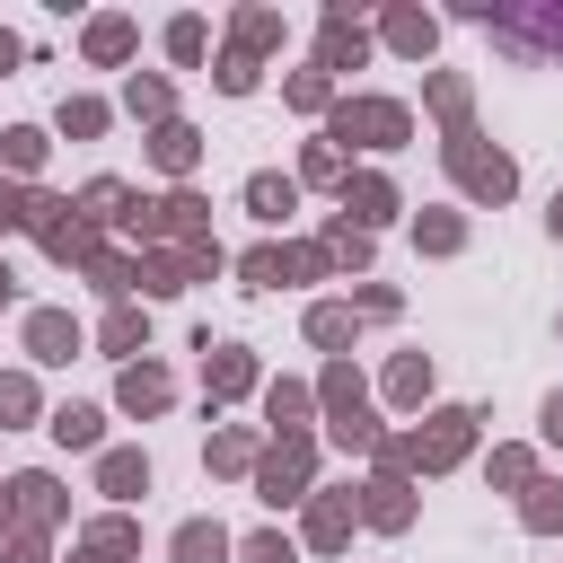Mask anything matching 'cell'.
<instances>
[{"mask_svg":"<svg viewBox=\"0 0 563 563\" xmlns=\"http://www.w3.org/2000/svg\"><path fill=\"white\" fill-rule=\"evenodd\" d=\"M308 334H317V343H352V308H317Z\"/></svg>","mask_w":563,"mask_h":563,"instance_id":"cell-30","label":"cell"},{"mask_svg":"<svg viewBox=\"0 0 563 563\" xmlns=\"http://www.w3.org/2000/svg\"><path fill=\"white\" fill-rule=\"evenodd\" d=\"M176 387H167V369H123V413H158Z\"/></svg>","mask_w":563,"mask_h":563,"instance_id":"cell-13","label":"cell"},{"mask_svg":"<svg viewBox=\"0 0 563 563\" xmlns=\"http://www.w3.org/2000/svg\"><path fill=\"white\" fill-rule=\"evenodd\" d=\"M246 202H255V220H282V211L299 202V185H290V176H255V185H246Z\"/></svg>","mask_w":563,"mask_h":563,"instance_id":"cell-18","label":"cell"},{"mask_svg":"<svg viewBox=\"0 0 563 563\" xmlns=\"http://www.w3.org/2000/svg\"><path fill=\"white\" fill-rule=\"evenodd\" d=\"M361 53H369V35H361V26H352V18L334 9V18H325V70H352Z\"/></svg>","mask_w":563,"mask_h":563,"instance_id":"cell-12","label":"cell"},{"mask_svg":"<svg viewBox=\"0 0 563 563\" xmlns=\"http://www.w3.org/2000/svg\"><path fill=\"white\" fill-rule=\"evenodd\" d=\"M413 132V114L396 106V97H343L334 106V141H369V150H396Z\"/></svg>","mask_w":563,"mask_h":563,"instance_id":"cell-1","label":"cell"},{"mask_svg":"<svg viewBox=\"0 0 563 563\" xmlns=\"http://www.w3.org/2000/svg\"><path fill=\"white\" fill-rule=\"evenodd\" d=\"M150 229H176V238H194V229H202V202H194V194H167Z\"/></svg>","mask_w":563,"mask_h":563,"instance_id":"cell-22","label":"cell"},{"mask_svg":"<svg viewBox=\"0 0 563 563\" xmlns=\"http://www.w3.org/2000/svg\"><path fill=\"white\" fill-rule=\"evenodd\" d=\"M255 484H264V501L282 510V501H299L308 493V440H282L264 466H255Z\"/></svg>","mask_w":563,"mask_h":563,"instance_id":"cell-5","label":"cell"},{"mask_svg":"<svg viewBox=\"0 0 563 563\" xmlns=\"http://www.w3.org/2000/svg\"><path fill=\"white\" fill-rule=\"evenodd\" d=\"M9 62H18V35H9V26H0V70H9Z\"/></svg>","mask_w":563,"mask_h":563,"instance_id":"cell-42","label":"cell"},{"mask_svg":"<svg viewBox=\"0 0 563 563\" xmlns=\"http://www.w3.org/2000/svg\"><path fill=\"white\" fill-rule=\"evenodd\" d=\"M88 545H97V554H132V528H123V519H97Z\"/></svg>","mask_w":563,"mask_h":563,"instance_id":"cell-36","label":"cell"},{"mask_svg":"<svg viewBox=\"0 0 563 563\" xmlns=\"http://www.w3.org/2000/svg\"><path fill=\"white\" fill-rule=\"evenodd\" d=\"M449 167H457V185H466V194H484V202H501V194L519 185V176H510V158H501V150H484L475 132H457V141H449Z\"/></svg>","mask_w":563,"mask_h":563,"instance_id":"cell-2","label":"cell"},{"mask_svg":"<svg viewBox=\"0 0 563 563\" xmlns=\"http://www.w3.org/2000/svg\"><path fill=\"white\" fill-rule=\"evenodd\" d=\"M545 440L563 449V396H545Z\"/></svg>","mask_w":563,"mask_h":563,"instance_id":"cell-41","label":"cell"},{"mask_svg":"<svg viewBox=\"0 0 563 563\" xmlns=\"http://www.w3.org/2000/svg\"><path fill=\"white\" fill-rule=\"evenodd\" d=\"M0 299H9V273H0Z\"/></svg>","mask_w":563,"mask_h":563,"instance_id":"cell-44","label":"cell"},{"mask_svg":"<svg viewBox=\"0 0 563 563\" xmlns=\"http://www.w3.org/2000/svg\"><path fill=\"white\" fill-rule=\"evenodd\" d=\"M132 114H158L167 123V79H132Z\"/></svg>","mask_w":563,"mask_h":563,"instance_id":"cell-33","label":"cell"},{"mask_svg":"<svg viewBox=\"0 0 563 563\" xmlns=\"http://www.w3.org/2000/svg\"><path fill=\"white\" fill-rule=\"evenodd\" d=\"M308 176H317V185H325V176H343V150H334V141H317V150H308Z\"/></svg>","mask_w":563,"mask_h":563,"instance_id":"cell-39","label":"cell"},{"mask_svg":"<svg viewBox=\"0 0 563 563\" xmlns=\"http://www.w3.org/2000/svg\"><path fill=\"white\" fill-rule=\"evenodd\" d=\"M132 53V18H97L88 26V62H123Z\"/></svg>","mask_w":563,"mask_h":563,"instance_id":"cell-16","label":"cell"},{"mask_svg":"<svg viewBox=\"0 0 563 563\" xmlns=\"http://www.w3.org/2000/svg\"><path fill=\"white\" fill-rule=\"evenodd\" d=\"M431 35H440V26H431V18H413V9H396V18H387V44H396V53H431Z\"/></svg>","mask_w":563,"mask_h":563,"instance_id":"cell-20","label":"cell"},{"mask_svg":"<svg viewBox=\"0 0 563 563\" xmlns=\"http://www.w3.org/2000/svg\"><path fill=\"white\" fill-rule=\"evenodd\" d=\"M176 563H229V537H220L211 519H185V528H176Z\"/></svg>","mask_w":563,"mask_h":563,"instance_id":"cell-11","label":"cell"},{"mask_svg":"<svg viewBox=\"0 0 563 563\" xmlns=\"http://www.w3.org/2000/svg\"><path fill=\"white\" fill-rule=\"evenodd\" d=\"M220 88H229V97H246V88H255V62H246V53H229V62H220Z\"/></svg>","mask_w":563,"mask_h":563,"instance_id":"cell-37","label":"cell"},{"mask_svg":"<svg viewBox=\"0 0 563 563\" xmlns=\"http://www.w3.org/2000/svg\"><path fill=\"white\" fill-rule=\"evenodd\" d=\"M0 158H9V167H18V176H26V167H35V158H44V132H0Z\"/></svg>","mask_w":563,"mask_h":563,"instance_id":"cell-24","label":"cell"},{"mask_svg":"<svg viewBox=\"0 0 563 563\" xmlns=\"http://www.w3.org/2000/svg\"><path fill=\"white\" fill-rule=\"evenodd\" d=\"M290 106H325V70H299L290 79Z\"/></svg>","mask_w":563,"mask_h":563,"instance_id":"cell-38","label":"cell"},{"mask_svg":"<svg viewBox=\"0 0 563 563\" xmlns=\"http://www.w3.org/2000/svg\"><path fill=\"white\" fill-rule=\"evenodd\" d=\"M167 53H176V62H202V18H176V26H167Z\"/></svg>","mask_w":563,"mask_h":563,"instance_id":"cell-27","label":"cell"},{"mask_svg":"<svg viewBox=\"0 0 563 563\" xmlns=\"http://www.w3.org/2000/svg\"><path fill=\"white\" fill-rule=\"evenodd\" d=\"M255 44H282V18H273V9H246V18H238V53H246V62H255Z\"/></svg>","mask_w":563,"mask_h":563,"instance_id":"cell-21","label":"cell"},{"mask_svg":"<svg viewBox=\"0 0 563 563\" xmlns=\"http://www.w3.org/2000/svg\"><path fill=\"white\" fill-rule=\"evenodd\" d=\"M369 519H378V528H405V519H413V501H405V484H396V475H378V484H369Z\"/></svg>","mask_w":563,"mask_h":563,"instance_id":"cell-19","label":"cell"},{"mask_svg":"<svg viewBox=\"0 0 563 563\" xmlns=\"http://www.w3.org/2000/svg\"><path fill=\"white\" fill-rule=\"evenodd\" d=\"M35 413V387L26 378H0V422H26Z\"/></svg>","mask_w":563,"mask_h":563,"instance_id":"cell-32","label":"cell"},{"mask_svg":"<svg viewBox=\"0 0 563 563\" xmlns=\"http://www.w3.org/2000/svg\"><path fill=\"white\" fill-rule=\"evenodd\" d=\"M264 413H273V422H299V413H308V387H290V378H282V387L264 396Z\"/></svg>","mask_w":563,"mask_h":563,"instance_id":"cell-31","label":"cell"},{"mask_svg":"<svg viewBox=\"0 0 563 563\" xmlns=\"http://www.w3.org/2000/svg\"><path fill=\"white\" fill-rule=\"evenodd\" d=\"M9 493H18V510H26V519H53V484H44V475H18Z\"/></svg>","mask_w":563,"mask_h":563,"instance_id":"cell-25","label":"cell"},{"mask_svg":"<svg viewBox=\"0 0 563 563\" xmlns=\"http://www.w3.org/2000/svg\"><path fill=\"white\" fill-rule=\"evenodd\" d=\"M554 238H563V194H554Z\"/></svg>","mask_w":563,"mask_h":563,"instance_id":"cell-43","label":"cell"},{"mask_svg":"<svg viewBox=\"0 0 563 563\" xmlns=\"http://www.w3.org/2000/svg\"><path fill=\"white\" fill-rule=\"evenodd\" d=\"M97 123H106V106H97V97H70V106H62V132H79V141H88Z\"/></svg>","mask_w":563,"mask_h":563,"instance_id":"cell-28","label":"cell"},{"mask_svg":"<svg viewBox=\"0 0 563 563\" xmlns=\"http://www.w3.org/2000/svg\"><path fill=\"white\" fill-rule=\"evenodd\" d=\"M325 413H334V440H369V396H361V378L343 361L325 369Z\"/></svg>","mask_w":563,"mask_h":563,"instance_id":"cell-4","label":"cell"},{"mask_svg":"<svg viewBox=\"0 0 563 563\" xmlns=\"http://www.w3.org/2000/svg\"><path fill=\"white\" fill-rule=\"evenodd\" d=\"M255 369H246V352H211V396H238Z\"/></svg>","mask_w":563,"mask_h":563,"instance_id":"cell-23","label":"cell"},{"mask_svg":"<svg viewBox=\"0 0 563 563\" xmlns=\"http://www.w3.org/2000/svg\"><path fill=\"white\" fill-rule=\"evenodd\" d=\"M466 431H475V413H431V431H413V440H396L387 457H396V466H449V457L466 449Z\"/></svg>","mask_w":563,"mask_h":563,"instance_id":"cell-3","label":"cell"},{"mask_svg":"<svg viewBox=\"0 0 563 563\" xmlns=\"http://www.w3.org/2000/svg\"><path fill=\"white\" fill-rule=\"evenodd\" d=\"M387 396H396V405H422V396H431V361H422V352H405V361L387 369Z\"/></svg>","mask_w":563,"mask_h":563,"instance_id":"cell-15","label":"cell"},{"mask_svg":"<svg viewBox=\"0 0 563 563\" xmlns=\"http://www.w3.org/2000/svg\"><path fill=\"white\" fill-rule=\"evenodd\" d=\"M343 211H352L361 229H378V220L396 211V185H387V176H343Z\"/></svg>","mask_w":563,"mask_h":563,"instance_id":"cell-7","label":"cell"},{"mask_svg":"<svg viewBox=\"0 0 563 563\" xmlns=\"http://www.w3.org/2000/svg\"><path fill=\"white\" fill-rule=\"evenodd\" d=\"M519 519H528V528H563V484H537V501H528Z\"/></svg>","mask_w":563,"mask_h":563,"instance_id":"cell-26","label":"cell"},{"mask_svg":"<svg viewBox=\"0 0 563 563\" xmlns=\"http://www.w3.org/2000/svg\"><path fill=\"white\" fill-rule=\"evenodd\" d=\"M150 150H158V167H167V176H185V167H194V132H185V123H158V132H150Z\"/></svg>","mask_w":563,"mask_h":563,"instance_id":"cell-17","label":"cell"},{"mask_svg":"<svg viewBox=\"0 0 563 563\" xmlns=\"http://www.w3.org/2000/svg\"><path fill=\"white\" fill-rule=\"evenodd\" d=\"M246 563H290V545L282 537H246Z\"/></svg>","mask_w":563,"mask_h":563,"instance_id":"cell-40","label":"cell"},{"mask_svg":"<svg viewBox=\"0 0 563 563\" xmlns=\"http://www.w3.org/2000/svg\"><path fill=\"white\" fill-rule=\"evenodd\" d=\"M26 343H35V361H70V352H79V325H70L62 308H35V317H26Z\"/></svg>","mask_w":563,"mask_h":563,"instance_id":"cell-8","label":"cell"},{"mask_svg":"<svg viewBox=\"0 0 563 563\" xmlns=\"http://www.w3.org/2000/svg\"><path fill=\"white\" fill-rule=\"evenodd\" d=\"M132 343H141V317L114 308V317H106V352H132Z\"/></svg>","mask_w":563,"mask_h":563,"instance_id":"cell-34","label":"cell"},{"mask_svg":"<svg viewBox=\"0 0 563 563\" xmlns=\"http://www.w3.org/2000/svg\"><path fill=\"white\" fill-rule=\"evenodd\" d=\"M123 202H132V194H123L114 176H97V185H88V211H97V220H123Z\"/></svg>","mask_w":563,"mask_h":563,"instance_id":"cell-29","label":"cell"},{"mask_svg":"<svg viewBox=\"0 0 563 563\" xmlns=\"http://www.w3.org/2000/svg\"><path fill=\"white\" fill-rule=\"evenodd\" d=\"M308 537H317V545H343V537H352V493H325V501L308 510Z\"/></svg>","mask_w":563,"mask_h":563,"instance_id":"cell-14","label":"cell"},{"mask_svg":"<svg viewBox=\"0 0 563 563\" xmlns=\"http://www.w3.org/2000/svg\"><path fill=\"white\" fill-rule=\"evenodd\" d=\"M501 44H519V53H563V9H545V18H493V9H475Z\"/></svg>","mask_w":563,"mask_h":563,"instance_id":"cell-6","label":"cell"},{"mask_svg":"<svg viewBox=\"0 0 563 563\" xmlns=\"http://www.w3.org/2000/svg\"><path fill=\"white\" fill-rule=\"evenodd\" d=\"M211 466H255V440H246V431H229V440H211Z\"/></svg>","mask_w":563,"mask_h":563,"instance_id":"cell-35","label":"cell"},{"mask_svg":"<svg viewBox=\"0 0 563 563\" xmlns=\"http://www.w3.org/2000/svg\"><path fill=\"white\" fill-rule=\"evenodd\" d=\"M97 484H106L114 501H132V493H150V457H132V449H114V457L97 466Z\"/></svg>","mask_w":563,"mask_h":563,"instance_id":"cell-10","label":"cell"},{"mask_svg":"<svg viewBox=\"0 0 563 563\" xmlns=\"http://www.w3.org/2000/svg\"><path fill=\"white\" fill-rule=\"evenodd\" d=\"M44 431H53L62 449H97V440H106V413H97V405H62Z\"/></svg>","mask_w":563,"mask_h":563,"instance_id":"cell-9","label":"cell"}]
</instances>
